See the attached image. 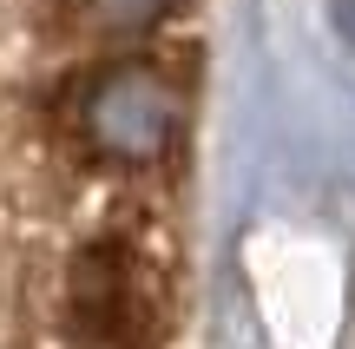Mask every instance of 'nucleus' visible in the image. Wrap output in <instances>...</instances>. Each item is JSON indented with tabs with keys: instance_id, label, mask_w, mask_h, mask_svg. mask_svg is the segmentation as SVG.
<instances>
[{
	"instance_id": "7ed1b4c3",
	"label": "nucleus",
	"mask_w": 355,
	"mask_h": 349,
	"mask_svg": "<svg viewBox=\"0 0 355 349\" xmlns=\"http://www.w3.org/2000/svg\"><path fill=\"white\" fill-rule=\"evenodd\" d=\"M171 7L178 0H86V13L105 20V26H152V20H165Z\"/></svg>"
},
{
	"instance_id": "f257e3e1",
	"label": "nucleus",
	"mask_w": 355,
	"mask_h": 349,
	"mask_svg": "<svg viewBox=\"0 0 355 349\" xmlns=\"http://www.w3.org/2000/svg\"><path fill=\"white\" fill-rule=\"evenodd\" d=\"M184 126V86L158 60H112L79 79L73 139L99 165H158Z\"/></svg>"
},
{
	"instance_id": "f03ea898",
	"label": "nucleus",
	"mask_w": 355,
	"mask_h": 349,
	"mask_svg": "<svg viewBox=\"0 0 355 349\" xmlns=\"http://www.w3.org/2000/svg\"><path fill=\"white\" fill-rule=\"evenodd\" d=\"M66 310L73 349H158V290L125 237H99L73 257Z\"/></svg>"
}]
</instances>
